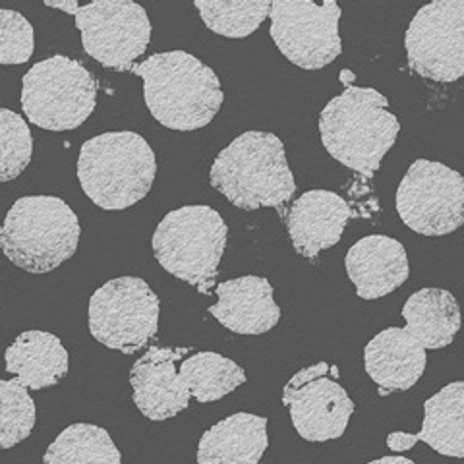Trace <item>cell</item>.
I'll return each mask as SVG.
<instances>
[{"label": "cell", "instance_id": "cell-27", "mask_svg": "<svg viewBox=\"0 0 464 464\" xmlns=\"http://www.w3.org/2000/svg\"><path fill=\"white\" fill-rule=\"evenodd\" d=\"M32 155L34 138L25 121L10 109H0V180L18 179Z\"/></svg>", "mask_w": 464, "mask_h": 464}, {"label": "cell", "instance_id": "cell-13", "mask_svg": "<svg viewBox=\"0 0 464 464\" xmlns=\"http://www.w3.org/2000/svg\"><path fill=\"white\" fill-rule=\"evenodd\" d=\"M339 370L319 362L290 377L283 389V404L302 440L324 443L339 440L354 414V402L337 383Z\"/></svg>", "mask_w": 464, "mask_h": 464}, {"label": "cell", "instance_id": "cell-30", "mask_svg": "<svg viewBox=\"0 0 464 464\" xmlns=\"http://www.w3.org/2000/svg\"><path fill=\"white\" fill-rule=\"evenodd\" d=\"M339 78H341V82H343V83L348 87V85L353 83V80H354V74H353L351 70H343L341 74H339Z\"/></svg>", "mask_w": 464, "mask_h": 464}, {"label": "cell", "instance_id": "cell-10", "mask_svg": "<svg viewBox=\"0 0 464 464\" xmlns=\"http://www.w3.org/2000/svg\"><path fill=\"white\" fill-rule=\"evenodd\" d=\"M337 3L315 5L310 0H277L271 3V29L275 45L290 63L304 70H319L343 53Z\"/></svg>", "mask_w": 464, "mask_h": 464}, {"label": "cell", "instance_id": "cell-6", "mask_svg": "<svg viewBox=\"0 0 464 464\" xmlns=\"http://www.w3.org/2000/svg\"><path fill=\"white\" fill-rule=\"evenodd\" d=\"M228 227L209 206L174 209L157 225L151 248L167 273L209 295L227 248Z\"/></svg>", "mask_w": 464, "mask_h": 464}, {"label": "cell", "instance_id": "cell-5", "mask_svg": "<svg viewBox=\"0 0 464 464\" xmlns=\"http://www.w3.org/2000/svg\"><path fill=\"white\" fill-rule=\"evenodd\" d=\"M80 232L78 215L64 199L27 196L10 208L0 230V246L16 267L49 273L76 254Z\"/></svg>", "mask_w": 464, "mask_h": 464}, {"label": "cell", "instance_id": "cell-7", "mask_svg": "<svg viewBox=\"0 0 464 464\" xmlns=\"http://www.w3.org/2000/svg\"><path fill=\"white\" fill-rule=\"evenodd\" d=\"M97 80L82 63L56 54L25 72L22 109L27 121L51 130L80 128L97 107Z\"/></svg>", "mask_w": 464, "mask_h": 464}, {"label": "cell", "instance_id": "cell-20", "mask_svg": "<svg viewBox=\"0 0 464 464\" xmlns=\"http://www.w3.org/2000/svg\"><path fill=\"white\" fill-rule=\"evenodd\" d=\"M267 445V418L237 412L201 435L198 464H259Z\"/></svg>", "mask_w": 464, "mask_h": 464}, {"label": "cell", "instance_id": "cell-9", "mask_svg": "<svg viewBox=\"0 0 464 464\" xmlns=\"http://www.w3.org/2000/svg\"><path fill=\"white\" fill-rule=\"evenodd\" d=\"M402 223L422 237H445L464 225V177L443 163L418 159L397 190Z\"/></svg>", "mask_w": 464, "mask_h": 464}, {"label": "cell", "instance_id": "cell-11", "mask_svg": "<svg viewBox=\"0 0 464 464\" xmlns=\"http://www.w3.org/2000/svg\"><path fill=\"white\" fill-rule=\"evenodd\" d=\"M74 18L83 51L105 68L132 70L150 47L148 12L130 0H95L80 6Z\"/></svg>", "mask_w": 464, "mask_h": 464}, {"label": "cell", "instance_id": "cell-26", "mask_svg": "<svg viewBox=\"0 0 464 464\" xmlns=\"http://www.w3.org/2000/svg\"><path fill=\"white\" fill-rule=\"evenodd\" d=\"M35 402L16 377L0 382V447L12 449L32 435Z\"/></svg>", "mask_w": 464, "mask_h": 464}, {"label": "cell", "instance_id": "cell-4", "mask_svg": "<svg viewBox=\"0 0 464 464\" xmlns=\"http://www.w3.org/2000/svg\"><path fill=\"white\" fill-rule=\"evenodd\" d=\"M157 161L136 132H107L87 140L78 157V180L97 208L121 211L150 194Z\"/></svg>", "mask_w": 464, "mask_h": 464}, {"label": "cell", "instance_id": "cell-15", "mask_svg": "<svg viewBox=\"0 0 464 464\" xmlns=\"http://www.w3.org/2000/svg\"><path fill=\"white\" fill-rule=\"evenodd\" d=\"M353 217V209L335 192L310 190L290 208L286 228L295 250L306 259L335 246Z\"/></svg>", "mask_w": 464, "mask_h": 464}, {"label": "cell", "instance_id": "cell-3", "mask_svg": "<svg viewBox=\"0 0 464 464\" xmlns=\"http://www.w3.org/2000/svg\"><path fill=\"white\" fill-rule=\"evenodd\" d=\"M209 180L215 190L238 209L275 208L283 217L286 203L296 192L283 140L257 130L232 140L217 155Z\"/></svg>", "mask_w": 464, "mask_h": 464}, {"label": "cell", "instance_id": "cell-2", "mask_svg": "<svg viewBox=\"0 0 464 464\" xmlns=\"http://www.w3.org/2000/svg\"><path fill=\"white\" fill-rule=\"evenodd\" d=\"M401 132L389 101L372 87L348 85L319 114V134L327 153L341 165L372 179Z\"/></svg>", "mask_w": 464, "mask_h": 464}, {"label": "cell", "instance_id": "cell-24", "mask_svg": "<svg viewBox=\"0 0 464 464\" xmlns=\"http://www.w3.org/2000/svg\"><path fill=\"white\" fill-rule=\"evenodd\" d=\"M43 464H122L107 430L93 424L68 426L47 447Z\"/></svg>", "mask_w": 464, "mask_h": 464}, {"label": "cell", "instance_id": "cell-23", "mask_svg": "<svg viewBox=\"0 0 464 464\" xmlns=\"http://www.w3.org/2000/svg\"><path fill=\"white\" fill-rule=\"evenodd\" d=\"M180 377L190 395L201 404L221 401L246 382V373L237 362L217 353H198L184 358Z\"/></svg>", "mask_w": 464, "mask_h": 464}, {"label": "cell", "instance_id": "cell-19", "mask_svg": "<svg viewBox=\"0 0 464 464\" xmlns=\"http://www.w3.org/2000/svg\"><path fill=\"white\" fill-rule=\"evenodd\" d=\"M364 362L382 393L409 391L426 372V348L406 329L389 327L366 344Z\"/></svg>", "mask_w": 464, "mask_h": 464}, {"label": "cell", "instance_id": "cell-29", "mask_svg": "<svg viewBox=\"0 0 464 464\" xmlns=\"http://www.w3.org/2000/svg\"><path fill=\"white\" fill-rule=\"evenodd\" d=\"M368 464H416V462L411 459H404V457H383V459L372 460Z\"/></svg>", "mask_w": 464, "mask_h": 464}, {"label": "cell", "instance_id": "cell-16", "mask_svg": "<svg viewBox=\"0 0 464 464\" xmlns=\"http://www.w3.org/2000/svg\"><path fill=\"white\" fill-rule=\"evenodd\" d=\"M209 314L238 335H264L281 319L271 283L257 275L217 285V304L209 306Z\"/></svg>", "mask_w": 464, "mask_h": 464}, {"label": "cell", "instance_id": "cell-12", "mask_svg": "<svg viewBox=\"0 0 464 464\" xmlns=\"http://www.w3.org/2000/svg\"><path fill=\"white\" fill-rule=\"evenodd\" d=\"M404 47L414 74L438 83L464 78V0H435L420 8Z\"/></svg>", "mask_w": 464, "mask_h": 464}, {"label": "cell", "instance_id": "cell-1", "mask_svg": "<svg viewBox=\"0 0 464 464\" xmlns=\"http://www.w3.org/2000/svg\"><path fill=\"white\" fill-rule=\"evenodd\" d=\"M143 80V99L153 119L179 132L206 128L223 107L215 72L186 51L150 56L132 68Z\"/></svg>", "mask_w": 464, "mask_h": 464}, {"label": "cell", "instance_id": "cell-25", "mask_svg": "<svg viewBox=\"0 0 464 464\" xmlns=\"http://www.w3.org/2000/svg\"><path fill=\"white\" fill-rule=\"evenodd\" d=\"M194 6L199 10L203 24L213 34L228 39L248 37L269 18V0H254V3H235V0H196Z\"/></svg>", "mask_w": 464, "mask_h": 464}, {"label": "cell", "instance_id": "cell-22", "mask_svg": "<svg viewBox=\"0 0 464 464\" xmlns=\"http://www.w3.org/2000/svg\"><path fill=\"white\" fill-rule=\"evenodd\" d=\"M402 317L406 331L426 351H438L455 341L462 315L455 296L443 288H422L404 302Z\"/></svg>", "mask_w": 464, "mask_h": 464}, {"label": "cell", "instance_id": "cell-17", "mask_svg": "<svg viewBox=\"0 0 464 464\" xmlns=\"http://www.w3.org/2000/svg\"><path fill=\"white\" fill-rule=\"evenodd\" d=\"M346 273L362 300H377L393 293L409 279V256L404 246L383 235L358 240L346 257Z\"/></svg>", "mask_w": 464, "mask_h": 464}, {"label": "cell", "instance_id": "cell-28", "mask_svg": "<svg viewBox=\"0 0 464 464\" xmlns=\"http://www.w3.org/2000/svg\"><path fill=\"white\" fill-rule=\"evenodd\" d=\"M34 51L32 24L20 12L0 10V64H25Z\"/></svg>", "mask_w": 464, "mask_h": 464}, {"label": "cell", "instance_id": "cell-18", "mask_svg": "<svg viewBox=\"0 0 464 464\" xmlns=\"http://www.w3.org/2000/svg\"><path fill=\"white\" fill-rule=\"evenodd\" d=\"M418 441L428 443L440 455L464 459V382L445 385L424 402L420 433L393 431L387 438V447L402 453Z\"/></svg>", "mask_w": 464, "mask_h": 464}, {"label": "cell", "instance_id": "cell-14", "mask_svg": "<svg viewBox=\"0 0 464 464\" xmlns=\"http://www.w3.org/2000/svg\"><path fill=\"white\" fill-rule=\"evenodd\" d=\"M190 353V348L151 346L134 362L130 370L134 404L151 422H165L190 404V389L182 382L180 370H177L179 360Z\"/></svg>", "mask_w": 464, "mask_h": 464}, {"label": "cell", "instance_id": "cell-8", "mask_svg": "<svg viewBox=\"0 0 464 464\" xmlns=\"http://www.w3.org/2000/svg\"><path fill=\"white\" fill-rule=\"evenodd\" d=\"M161 302L140 277H119L90 298V333L111 351L134 354L159 331Z\"/></svg>", "mask_w": 464, "mask_h": 464}, {"label": "cell", "instance_id": "cell-21", "mask_svg": "<svg viewBox=\"0 0 464 464\" xmlns=\"http://www.w3.org/2000/svg\"><path fill=\"white\" fill-rule=\"evenodd\" d=\"M6 372L32 391L54 387L68 373V353L47 331H24L6 348Z\"/></svg>", "mask_w": 464, "mask_h": 464}]
</instances>
